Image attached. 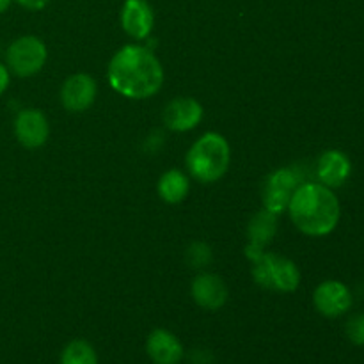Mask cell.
Masks as SVG:
<instances>
[{"mask_svg": "<svg viewBox=\"0 0 364 364\" xmlns=\"http://www.w3.org/2000/svg\"><path fill=\"white\" fill-rule=\"evenodd\" d=\"M110 87L130 100H148L162 89L164 68L159 57L142 45L117 50L107 70Z\"/></svg>", "mask_w": 364, "mask_h": 364, "instance_id": "1", "label": "cell"}, {"mask_svg": "<svg viewBox=\"0 0 364 364\" xmlns=\"http://www.w3.org/2000/svg\"><path fill=\"white\" fill-rule=\"evenodd\" d=\"M287 212L295 228L308 237L333 233L341 215L340 201L333 188L313 181H306L295 191Z\"/></svg>", "mask_w": 364, "mask_h": 364, "instance_id": "2", "label": "cell"}, {"mask_svg": "<svg viewBox=\"0 0 364 364\" xmlns=\"http://www.w3.org/2000/svg\"><path fill=\"white\" fill-rule=\"evenodd\" d=\"M231 162V149L226 137L217 132L201 135L188 149L185 156L188 174L199 183H215L224 174Z\"/></svg>", "mask_w": 364, "mask_h": 364, "instance_id": "3", "label": "cell"}, {"mask_svg": "<svg viewBox=\"0 0 364 364\" xmlns=\"http://www.w3.org/2000/svg\"><path fill=\"white\" fill-rule=\"evenodd\" d=\"M252 277L265 290L290 294L301 284V272L291 259L274 252H263L252 262Z\"/></svg>", "mask_w": 364, "mask_h": 364, "instance_id": "4", "label": "cell"}, {"mask_svg": "<svg viewBox=\"0 0 364 364\" xmlns=\"http://www.w3.org/2000/svg\"><path fill=\"white\" fill-rule=\"evenodd\" d=\"M304 183L299 167H281L265 178L262 187L263 208L281 215L287 212L295 191Z\"/></svg>", "mask_w": 364, "mask_h": 364, "instance_id": "5", "label": "cell"}, {"mask_svg": "<svg viewBox=\"0 0 364 364\" xmlns=\"http://www.w3.org/2000/svg\"><path fill=\"white\" fill-rule=\"evenodd\" d=\"M46 45L36 36H21L6 50V66L16 77H34L46 63Z\"/></svg>", "mask_w": 364, "mask_h": 364, "instance_id": "6", "label": "cell"}, {"mask_svg": "<svg viewBox=\"0 0 364 364\" xmlns=\"http://www.w3.org/2000/svg\"><path fill=\"white\" fill-rule=\"evenodd\" d=\"M98 85L87 73H75L64 80L60 87V103L70 112H85L96 102Z\"/></svg>", "mask_w": 364, "mask_h": 364, "instance_id": "7", "label": "cell"}, {"mask_svg": "<svg viewBox=\"0 0 364 364\" xmlns=\"http://www.w3.org/2000/svg\"><path fill=\"white\" fill-rule=\"evenodd\" d=\"M313 304L320 315L327 316V318H336L350 309L352 294L348 287H345L340 281H323L313 294Z\"/></svg>", "mask_w": 364, "mask_h": 364, "instance_id": "8", "label": "cell"}, {"mask_svg": "<svg viewBox=\"0 0 364 364\" xmlns=\"http://www.w3.org/2000/svg\"><path fill=\"white\" fill-rule=\"evenodd\" d=\"M14 135L18 142L28 149L41 148L50 135V124L45 114L38 109H23L14 117Z\"/></svg>", "mask_w": 364, "mask_h": 364, "instance_id": "9", "label": "cell"}, {"mask_svg": "<svg viewBox=\"0 0 364 364\" xmlns=\"http://www.w3.org/2000/svg\"><path fill=\"white\" fill-rule=\"evenodd\" d=\"M277 233V215L269 210H259L255 213L247 226V245L245 256L249 262H255L265 252V247L274 240Z\"/></svg>", "mask_w": 364, "mask_h": 364, "instance_id": "10", "label": "cell"}, {"mask_svg": "<svg viewBox=\"0 0 364 364\" xmlns=\"http://www.w3.org/2000/svg\"><path fill=\"white\" fill-rule=\"evenodd\" d=\"M203 119V105L194 98L180 96L171 100L162 114V121L169 130L188 132L198 127Z\"/></svg>", "mask_w": 364, "mask_h": 364, "instance_id": "11", "label": "cell"}, {"mask_svg": "<svg viewBox=\"0 0 364 364\" xmlns=\"http://www.w3.org/2000/svg\"><path fill=\"white\" fill-rule=\"evenodd\" d=\"M191 295L196 304L208 311H217L228 301V287L224 279L217 274L205 272L192 279Z\"/></svg>", "mask_w": 364, "mask_h": 364, "instance_id": "12", "label": "cell"}, {"mask_svg": "<svg viewBox=\"0 0 364 364\" xmlns=\"http://www.w3.org/2000/svg\"><path fill=\"white\" fill-rule=\"evenodd\" d=\"M155 25V14L148 0H124L121 9V27L130 38L146 39Z\"/></svg>", "mask_w": 364, "mask_h": 364, "instance_id": "13", "label": "cell"}, {"mask_svg": "<svg viewBox=\"0 0 364 364\" xmlns=\"http://www.w3.org/2000/svg\"><path fill=\"white\" fill-rule=\"evenodd\" d=\"M352 174V162L340 149H327L320 155L316 162V178L322 185L329 188H338Z\"/></svg>", "mask_w": 364, "mask_h": 364, "instance_id": "14", "label": "cell"}, {"mask_svg": "<svg viewBox=\"0 0 364 364\" xmlns=\"http://www.w3.org/2000/svg\"><path fill=\"white\" fill-rule=\"evenodd\" d=\"M146 350L155 364H180L183 358V345L171 331L155 329L148 336Z\"/></svg>", "mask_w": 364, "mask_h": 364, "instance_id": "15", "label": "cell"}, {"mask_svg": "<svg viewBox=\"0 0 364 364\" xmlns=\"http://www.w3.org/2000/svg\"><path fill=\"white\" fill-rule=\"evenodd\" d=\"M160 199L167 205H178L185 201L191 191V181L187 174L181 173L180 169H169L160 176L159 185H156Z\"/></svg>", "mask_w": 364, "mask_h": 364, "instance_id": "16", "label": "cell"}, {"mask_svg": "<svg viewBox=\"0 0 364 364\" xmlns=\"http://www.w3.org/2000/svg\"><path fill=\"white\" fill-rule=\"evenodd\" d=\"M60 364H98V355L87 341L75 340L64 347Z\"/></svg>", "mask_w": 364, "mask_h": 364, "instance_id": "17", "label": "cell"}, {"mask_svg": "<svg viewBox=\"0 0 364 364\" xmlns=\"http://www.w3.org/2000/svg\"><path fill=\"white\" fill-rule=\"evenodd\" d=\"M185 262L191 269H205L208 263H212V247L205 242H194L185 252Z\"/></svg>", "mask_w": 364, "mask_h": 364, "instance_id": "18", "label": "cell"}, {"mask_svg": "<svg viewBox=\"0 0 364 364\" xmlns=\"http://www.w3.org/2000/svg\"><path fill=\"white\" fill-rule=\"evenodd\" d=\"M345 331H347V336L352 343L359 345V347L364 345V315L363 313L352 316V318L347 322Z\"/></svg>", "mask_w": 364, "mask_h": 364, "instance_id": "19", "label": "cell"}, {"mask_svg": "<svg viewBox=\"0 0 364 364\" xmlns=\"http://www.w3.org/2000/svg\"><path fill=\"white\" fill-rule=\"evenodd\" d=\"M16 2L28 11H41L45 9L50 0H16Z\"/></svg>", "mask_w": 364, "mask_h": 364, "instance_id": "20", "label": "cell"}, {"mask_svg": "<svg viewBox=\"0 0 364 364\" xmlns=\"http://www.w3.org/2000/svg\"><path fill=\"white\" fill-rule=\"evenodd\" d=\"M9 82H11V71L7 70L6 64L0 63V96L7 91V87H9Z\"/></svg>", "mask_w": 364, "mask_h": 364, "instance_id": "21", "label": "cell"}, {"mask_svg": "<svg viewBox=\"0 0 364 364\" xmlns=\"http://www.w3.org/2000/svg\"><path fill=\"white\" fill-rule=\"evenodd\" d=\"M11 2H13V0H0V14H4L7 9H9Z\"/></svg>", "mask_w": 364, "mask_h": 364, "instance_id": "22", "label": "cell"}]
</instances>
